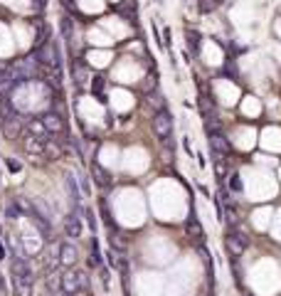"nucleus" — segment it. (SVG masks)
I'll use <instances>...</instances> for the list:
<instances>
[{"label":"nucleus","mask_w":281,"mask_h":296,"mask_svg":"<svg viewBox=\"0 0 281 296\" xmlns=\"http://www.w3.org/2000/svg\"><path fill=\"white\" fill-rule=\"evenodd\" d=\"M59 279H62V291H64L67 296L79 294L86 284H89L86 274H84V271H79V269H67Z\"/></svg>","instance_id":"obj_1"},{"label":"nucleus","mask_w":281,"mask_h":296,"mask_svg":"<svg viewBox=\"0 0 281 296\" xmlns=\"http://www.w3.org/2000/svg\"><path fill=\"white\" fill-rule=\"evenodd\" d=\"M153 133L161 138V141H168L170 133H173V116H170L168 109H158L156 116H153Z\"/></svg>","instance_id":"obj_2"},{"label":"nucleus","mask_w":281,"mask_h":296,"mask_svg":"<svg viewBox=\"0 0 281 296\" xmlns=\"http://www.w3.org/2000/svg\"><path fill=\"white\" fill-rule=\"evenodd\" d=\"M247 244H249V237L242 235V232H229V235H225V249L229 252V257H234V259L244 257Z\"/></svg>","instance_id":"obj_3"},{"label":"nucleus","mask_w":281,"mask_h":296,"mask_svg":"<svg viewBox=\"0 0 281 296\" xmlns=\"http://www.w3.org/2000/svg\"><path fill=\"white\" fill-rule=\"evenodd\" d=\"M57 257H59V266H74L79 259V252L72 242H62L57 247Z\"/></svg>","instance_id":"obj_4"},{"label":"nucleus","mask_w":281,"mask_h":296,"mask_svg":"<svg viewBox=\"0 0 281 296\" xmlns=\"http://www.w3.org/2000/svg\"><path fill=\"white\" fill-rule=\"evenodd\" d=\"M10 271H13V279L32 284V269H30V264H28V259H25V257H15V259H13V264H10Z\"/></svg>","instance_id":"obj_5"},{"label":"nucleus","mask_w":281,"mask_h":296,"mask_svg":"<svg viewBox=\"0 0 281 296\" xmlns=\"http://www.w3.org/2000/svg\"><path fill=\"white\" fill-rule=\"evenodd\" d=\"M82 232H84V225H82L79 212L67 215V217H64V235L67 237H82Z\"/></svg>","instance_id":"obj_6"},{"label":"nucleus","mask_w":281,"mask_h":296,"mask_svg":"<svg viewBox=\"0 0 281 296\" xmlns=\"http://www.w3.org/2000/svg\"><path fill=\"white\" fill-rule=\"evenodd\" d=\"M42 123H45V128H47V133L52 136V133H62L64 131V121H62V116L59 114H55V111H47L45 116H42Z\"/></svg>","instance_id":"obj_7"},{"label":"nucleus","mask_w":281,"mask_h":296,"mask_svg":"<svg viewBox=\"0 0 281 296\" xmlns=\"http://www.w3.org/2000/svg\"><path fill=\"white\" fill-rule=\"evenodd\" d=\"M23 146L28 151L30 156H35V158H40V156H45V146H47V141H42V138H37V136H25V141H23Z\"/></svg>","instance_id":"obj_8"},{"label":"nucleus","mask_w":281,"mask_h":296,"mask_svg":"<svg viewBox=\"0 0 281 296\" xmlns=\"http://www.w3.org/2000/svg\"><path fill=\"white\" fill-rule=\"evenodd\" d=\"M210 146H212V151H215L217 156H225V153L232 151V143L227 141L222 133H217V131H210Z\"/></svg>","instance_id":"obj_9"},{"label":"nucleus","mask_w":281,"mask_h":296,"mask_svg":"<svg viewBox=\"0 0 281 296\" xmlns=\"http://www.w3.org/2000/svg\"><path fill=\"white\" fill-rule=\"evenodd\" d=\"M64 185H67V193H69V198H72V200L79 205L84 195H82V188H79V180H77V176H74V173H67V176H64Z\"/></svg>","instance_id":"obj_10"},{"label":"nucleus","mask_w":281,"mask_h":296,"mask_svg":"<svg viewBox=\"0 0 281 296\" xmlns=\"http://www.w3.org/2000/svg\"><path fill=\"white\" fill-rule=\"evenodd\" d=\"M28 131H30V136H37V138H42V141H50V133H47V128H45L42 118H30V121H28Z\"/></svg>","instance_id":"obj_11"},{"label":"nucleus","mask_w":281,"mask_h":296,"mask_svg":"<svg viewBox=\"0 0 281 296\" xmlns=\"http://www.w3.org/2000/svg\"><path fill=\"white\" fill-rule=\"evenodd\" d=\"M91 176H94V180H96L101 188H109V185H111V173L104 171L99 163H91Z\"/></svg>","instance_id":"obj_12"},{"label":"nucleus","mask_w":281,"mask_h":296,"mask_svg":"<svg viewBox=\"0 0 281 296\" xmlns=\"http://www.w3.org/2000/svg\"><path fill=\"white\" fill-rule=\"evenodd\" d=\"M3 131H5L8 138H18V136H20V121H18V116L5 118V121H3Z\"/></svg>","instance_id":"obj_13"},{"label":"nucleus","mask_w":281,"mask_h":296,"mask_svg":"<svg viewBox=\"0 0 281 296\" xmlns=\"http://www.w3.org/2000/svg\"><path fill=\"white\" fill-rule=\"evenodd\" d=\"M13 296H32V284L13 279Z\"/></svg>","instance_id":"obj_14"},{"label":"nucleus","mask_w":281,"mask_h":296,"mask_svg":"<svg viewBox=\"0 0 281 296\" xmlns=\"http://www.w3.org/2000/svg\"><path fill=\"white\" fill-rule=\"evenodd\" d=\"M185 232H188V235L190 237H202V225H200V222H197L195 217H190V220H188V222H185Z\"/></svg>","instance_id":"obj_15"},{"label":"nucleus","mask_w":281,"mask_h":296,"mask_svg":"<svg viewBox=\"0 0 281 296\" xmlns=\"http://www.w3.org/2000/svg\"><path fill=\"white\" fill-rule=\"evenodd\" d=\"M77 212H79V215H84L89 230H91V232H96V220H94V212H91L89 207H79V205H77Z\"/></svg>","instance_id":"obj_16"},{"label":"nucleus","mask_w":281,"mask_h":296,"mask_svg":"<svg viewBox=\"0 0 281 296\" xmlns=\"http://www.w3.org/2000/svg\"><path fill=\"white\" fill-rule=\"evenodd\" d=\"M47 289H50V294H57V289H62V279H57L55 271L47 274Z\"/></svg>","instance_id":"obj_17"},{"label":"nucleus","mask_w":281,"mask_h":296,"mask_svg":"<svg viewBox=\"0 0 281 296\" xmlns=\"http://www.w3.org/2000/svg\"><path fill=\"white\" fill-rule=\"evenodd\" d=\"M5 215H8L10 220H18V217H23V210H20V205L13 200V203H8V207H5Z\"/></svg>","instance_id":"obj_18"},{"label":"nucleus","mask_w":281,"mask_h":296,"mask_svg":"<svg viewBox=\"0 0 281 296\" xmlns=\"http://www.w3.org/2000/svg\"><path fill=\"white\" fill-rule=\"evenodd\" d=\"M91 264L101 266V252H99V242L91 239Z\"/></svg>","instance_id":"obj_19"},{"label":"nucleus","mask_w":281,"mask_h":296,"mask_svg":"<svg viewBox=\"0 0 281 296\" xmlns=\"http://www.w3.org/2000/svg\"><path fill=\"white\" fill-rule=\"evenodd\" d=\"M215 156H217V153H215ZM215 173H217V178H220V180L227 176V166H225V161H222V156H217V158H215Z\"/></svg>","instance_id":"obj_20"},{"label":"nucleus","mask_w":281,"mask_h":296,"mask_svg":"<svg viewBox=\"0 0 281 296\" xmlns=\"http://www.w3.org/2000/svg\"><path fill=\"white\" fill-rule=\"evenodd\" d=\"M111 247L113 249H118V252H126V242L116 235V232H111Z\"/></svg>","instance_id":"obj_21"},{"label":"nucleus","mask_w":281,"mask_h":296,"mask_svg":"<svg viewBox=\"0 0 281 296\" xmlns=\"http://www.w3.org/2000/svg\"><path fill=\"white\" fill-rule=\"evenodd\" d=\"M77 180H79V188H82V195H84V198H89V193H91V188H89V180H86L84 176H77Z\"/></svg>","instance_id":"obj_22"},{"label":"nucleus","mask_w":281,"mask_h":296,"mask_svg":"<svg viewBox=\"0 0 281 296\" xmlns=\"http://www.w3.org/2000/svg\"><path fill=\"white\" fill-rule=\"evenodd\" d=\"M229 188H232V190H237V193L242 190V183H239V176H232V180H229Z\"/></svg>","instance_id":"obj_23"},{"label":"nucleus","mask_w":281,"mask_h":296,"mask_svg":"<svg viewBox=\"0 0 281 296\" xmlns=\"http://www.w3.org/2000/svg\"><path fill=\"white\" fill-rule=\"evenodd\" d=\"M62 32H64V37L72 35V23H69V18H64V23H62Z\"/></svg>","instance_id":"obj_24"},{"label":"nucleus","mask_w":281,"mask_h":296,"mask_svg":"<svg viewBox=\"0 0 281 296\" xmlns=\"http://www.w3.org/2000/svg\"><path fill=\"white\" fill-rule=\"evenodd\" d=\"M8 168H10L13 173H20V168H23V166H20L18 161H13V158H8Z\"/></svg>","instance_id":"obj_25"},{"label":"nucleus","mask_w":281,"mask_h":296,"mask_svg":"<svg viewBox=\"0 0 281 296\" xmlns=\"http://www.w3.org/2000/svg\"><path fill=\"white\" fill-rule=\"evenodd\" d=\"M104 89V77H94V91H101Z\"/></svg>","instance_id":"obj_26"},{"label":"nucleus","mask_w":281,"mask_h":296,"mask_svg":"<svg viewBox=\"0 0 281 296\" xmlns=\"http://www.w3.org/2000/svg\"><path fill=\"white\" fill-rule=\"evenodd\" d=\"M143 89H146V91H153V89H156V77H148V82L143 84Z\"/></svg>","instance_id":"obj_27"},{"label":"nucleus","mask_w":281,"mask_h":296,"mask_svg":"<svg viewBox=\"0 0 281 296\" xmlns=\"http://www.w3.org/2000/svg\"><path fill=\"white\" fill-rule=\"evenodd\" d=\"M8 294V284H5V274H0V296Z\"/></svg>","instance_id":"obj_28"},{"label":"nucleus","mask_w":281,"mask_h":296,"mask_svg":"<svg viewBox=\"0 0 281 296\" xmlns=\"http://www.w3.org/2000/svg\"><path fill=\"white\" fill-rule=\"evenodd\" d=\"M101 281H104V286H109V281H111V276H109V269H101Z\"/></svg>","instance_id":"obj_29"},{"label":"nucleus","mask_w":281,"mask_h":296,"mask_svg":"<svg viewBox=\"0 0 281 296\" xmlns=\"http://www.w3.org/2000/svg\"><path fill=\"white\" fill-rule=\"evenodd\" d=\"M195 158H197V166L205 168V156H202V153H195Z\"/></svg>","instance_id":"obj_30"},{"label":"nucleus","mask_w":281,"mask_h":296,"mask_svg":"<svg viewBox=\"0 0 281 296\" xmlns=\"http://www.w3.org/2000/svg\"><path fill=\"white\" fill-rule=\"evenodd\" d=\"M5 257H8V254H5V244H3V242H0V262H3V259H5Z\"/></svg>","instance_id":"obj_31"}]
</instances>
